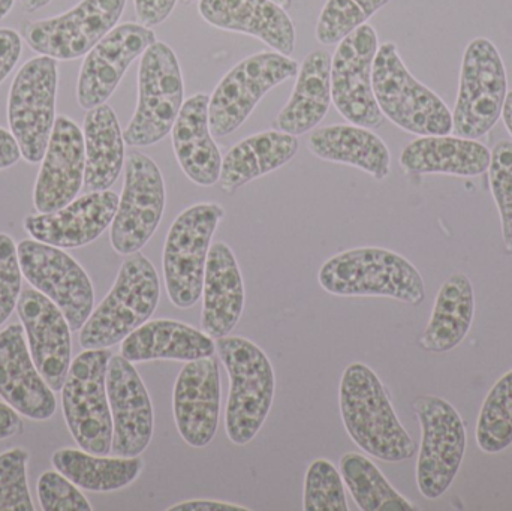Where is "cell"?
Masks as SVG:
<instances>
[{
  "label": "cell",
  "mask_w": 512,
  "mask_h": 511,
  "mask_svg": "<svg viewBox=\"0 0 512 511\" xmlns=\"http://www.w3.org/2000/svg\"><path fill=\"white\" fill-rule=\"evenodd\" d=\"M198 11L216 29L255 36L283 56L294 53V23L271 0H200Z\"/></svg>",
  "instance_id": "24"
},
{
  "label": "cell",
  "mask_w": 512,
  "mask_h": 511,
  "mask_svg": "<svg viewBox=\"0 0 512 511\" xmlns=\"http://www.w3.org/2000/svg\"><path fill=\"white\" fill-rule=\"evenodd\" d=\"M159 297L161 285L152 261L141 252L128 255L110 293L81 329V347L101 350L120 344L150 320L158 308Z\"/></svg>",
  "instance_id": "4"
},
{
  "label": "cell",
  "mask_w": 512,
  "mask_h": 511,
  "mask_svg": "<svg viewBox=\"0 0 512 511\" xmlns=\"http://www.w3.org/2000/svg\"><path fill=\"white\" fill-rule=\"evenodd\" d=\"M215 353L216 342L213 338L203 330L176 320L146 321L126 336L120 345V356L131 363L156 360L188 363Z\"/></svg>",
  "instance_id": "27"
},
{
  "label": "cell",
  "mask_w": 512,
  "mask_h": 511,
  "mask_svg": "<svg viewBox=\"0 0 512 511\" xmlns=\"http://www.w3.org/2000/svg\"><path fill=\"white\" fill-rule=\"evenodd\" d=\"M297 60L276 51H262L237 63L210 96L212 134L227 137L251 116L262 98L289 78L297 77Z\"/></svg>",
  "instance_id": "12"
},
{
  "label": "cell",
  "mask_w": 512,
  "mask_h": 511,
  "mask_svg": "<svg viewBox=\"0 0 512 511\" xmlns=\"http://www.w3.org/2000/svg\"><path fill=\"white\" fill-rule=\"evenodd\" d=\"M51 2H53V0H21V5H23L24 11L32 14V12L39 11V9L50 5Z\"/></svg>",
  "instance_id": "48"
},
{
  "label": "cell",
  "mask_w": 512,
  "mask_h": 511,
  "mask_svg": "<svg viewBox=\"0 0 512 511\" xmlns=\"http://www.w3.org/2000/svg\"><path fill=\"white\" fill-rule=\"evenodd\" d=\"M185 104L179 59L170 45L156 41L141 56L138 104L123 132L131 147H147L164 140Z\"/></svg>",
  "instance_id": "6"
},
{
  "label": "cell",
  "mask_w": 512,
  "mask_h": 511,
  "mask_svg": "<svg viewBox=\"0 0 512 511\" xmlns=\"http://www.w3.org/2000/svg\"><path fill=\"white\" fill-rule=\"evenodd\" d=\"M138 20L147 27L164 23L176 8L177 0H134Z\"/></svg>",
  "instance_id": "44"
},
{
  "label": "cell",
  "mask_w": 512,
  "mask_h": 511,
  "mask_svg": "<svg viewBox=\"0 0 512 511\" xmlns=\"http://www.w3.org/2000/svg\"><path fill=\"white\" fill-rule=\"evenodd\" d=\"M502 117H504L505 126H507L508 132L512 135V92L508 93L507 99H505Z\"/></svg>",
  "instance_id": "49"
},
{
  "label": "cell",
  "mask_w": 512,
  "mask_h": 511,
  "mask_svg": "<svg viewBox=\"0 0 512 511\" xmlns=\"http://www.w3.org/2000/svg\"><path fill=\"white\" fill-rule=\"evenodd\" d=\"M225 210L216 203H200L177 216L165 240L164 279L171 303L189 309L203 296L207 258Z\"/></svg>",
  "instance_id": "8"
},
{
  "label": "cell",
  "mask_w": 512,
  "mask_h": 511,
  "mask_svg": "<svg viewBox=\"0 0 512 511\" xmlns=\"http://www.w3.org/2000/svg\"><path fill=\"white\" fill-rule=\"evenodd\" d=\"M318 282L340 297H390L418 306L426 287L417 267L397 252L382 248L349 249L322 264Z\"/></svg>",
  "instance_id": "2"
},
{
  "label": "cell",
  "mask_w": 512,
  "mask_h": 511,
  "mask_svg": "<svg viewBox=\"0 0 512 511\" xmlns=\"http://www.w3.org/2000/svg\"><path fill=\"white\" fill-rule=\"evenodd\" d=\"M508 95L507 69L487 38L469 42L463 54L453 129L463 138L484 137L495 128Z\"/></svg>",
  "instance_id": "9"
},
{
  "label": "cell",
  "mask_w": 512,
  "mask_h": 511,
  "mask_svg": "<svg viewBox=\"0 0 512 511\" xmlns=\"http://www.w3.org/2000/svg\"><path fill=\"white\" fill-rule=\"evenodd\" d=\"M331 102V56L312 51L298 69L294 92L277 114L274 128L295 137L306 134L324 120Z\"/></svg>",
  "instance_id": "29"
},
{
  "label": "cell",
  "mask_w": 512,
  "mask_h": 511,
  "mask_svg": "<svg viewBox=\"0 0 512 511\" xmlns=\"http://www.w3.org/2000/svg\"><path fill=\"white\" fill-rule=\"evenodd\" d=\"M339 405L349 438L367 455L403 462L417 453V444L400 423L384 384L369 366L352 363L345 369Z\"/></svg>",
  "instance_id": "1"
},
{
  "label": "cell",
  "mask_w": 512,
  "mask_h": 511,
  "mask_svg": "<svg viewBox=\"0 0 512 511\" xmlns=\"http://www.w3.org/2000/svg\"><path fill=\"white\" fill-rule=\"evenodd\" d=\"M303 510L348 511L343 479L337 468L325 459H316L307 468L304 480Z\"/></svg>",
  "instance_id": "38"
},
{
  "label": "cell",
  "mask_w": 512,
  "mask_h": 511,
  "mask_svg": "<svg viewBox=\"0 0 512 511\" xmlns=\"http://www.w3.org/2000/svg\"><path fill=\"white\" fill-rule=\"evenodd\" d=\"M116 192H87L53 213H38L24 219L32 239L60 249H75L95 242L111 224L119 207Z\"/></svg>",
  "instance_id": "22"
},
{
  "label": "cell",
  "mask_w": 512,
  "mask_h": 511,
  "mask_svg": "<svg viewBox=\"0 0 512 511\" xmlns=\"http://www.w3.org/2000/svg\"><path fill=\"white\" fill-rule=\"evenodd\" d=\"M0 398L36 422H45L56 413L53 390L39 374L20 324L0 332Z\"/></svg>",
  "instance_id": "23"
},
{
  "label": "cell",
  "mask_w": 512,
  "mask_h": 511,
  "mask_svg": "<svg viewBox=\"0 0 512 511\" xmlns=\"http://www.w3.org/2000/svg\"><path fill=\"white\" fill-rule=\"evenodd\" d=\"M474 314L475 294L471 279L463 273L450 276L436 296L420 347L436 354L459 347L471 330Z\"/></svg>",
  "instance_id": "33"
},
{
  "label": "cell",
  "mask_w": 512,
  "mask_h": 511,
  "mask_svg": "<svg viewBox=\"0 0 512 511\" xmlns=\"http://www.w3.org/2000/svg\"><path fill=\"white\" fill-rule=\"evenodd\" d=\"M478 447L498 455L512 444V371L496 381L481 407L475 432Z\"/></svg>",
  "instance_id": "36"
},
{
  "label": "cell",
  "mask_w": 512,
  "mask_h": 511,
  "mask_svg": "<svg viewBox=\"0 0 512 511\" xmlns=\"http://www.w3.org/2000/svg\"><path fill=\"white\" fill-rule=\"evenodd\" d=\"M38 497L44 511H92L77 486L59 471H47L39 477Z\"/></svg>",
  "instance_id": "41"
},
{
  "label": "cell",
  "mask_w": 512,
  "mask_h": 511,
  "mask_svg": "<svg viewBox=\"0 0 512 511\" xmlns=\"http://www.w3.org/2000/svg\"><path fill=\"white\" fill-rule=\"evenodd\" d=\"M51 462L75 486L90 492H114L126 488L140 477L144 468L140 456L104 458L75 449L57 450Z\"/></svg>",
  "instance_id": "34"
},
{
  "label": "cell",
  "mask_w": 512,
  "mask_h": 511,
  "mask_svg": "<svg viewBox=\"0 0 512 511\" xmlns=\"http://www.w3.org/2000/svg\"><path fill=\"white\" fill-rule=\"evenodd\" d=\"M412 408L421 426L418 489L427 500H438L453 485L465 458V422L456 408L439 396H421Z\"/></svg>",
  "instance_id": "11"
},
{
  "label": "cell",
  "mask_w": 512,
  "mask_h": 511,
  "mask_svg": "<svg viewBox=\"0 0 512 511\" xmlns=\"http://www.w3.org/2000/svg\"><path fill=\"white\" fill-rule=\"evenodd\" d=\"M23 432V422L14 408L0 402V440L17 437Z\"/></svg>",
  "instance_id": "47"
},
{
  "label": "cell",
  "mask_w": 512,
  "mask_h": 511,
  "mask_svg": "<svg viewBox=\"0 0 512 511\" xmlns=\"http://www.w3.org/2000/svg\"><path fill=\"white\" fill-rule=\"evenodd\" d=\"M490 188L502 222L505 251L512 255V143L502 140L493 147L489 167Z\"/></svg>",
  "instance_id": "40"
},
{
  "label": "cell",
  "mask_w": 512,
  "mask_h": 511,
  "mask_svg": "<svg viewBox=\"0 0 512 511\" xmlns=\"http://www.w3.org/2000/svg\"><path fill=\"white\" fill-rule=\"evenodd\" d=\"M492 152L480 141L451 135H424L400 155L403 170L412 174L477 177L489 171Z\"/></svg>",
  "instance_id": "28"
},
{
  "label": "cell",
  "mask_w": 512,
  "mask_h": 511,
  "mask_svg": "<svg viewBox=\"0 0 512 511\" xmlns=\"http://www.w3.org/2000/svg\"><path fill=\"white\" fill-rule=\"evenodd\" d=\"M108 348L86 350L72 360L62 387L63 414L81 450L107 456L113 446V417L107 395Z\"/></svg>",
  "instance_id": "7"
},
{
  "label": "cell",
  "mask_w": 512,
  "mask_h": 511,
  "mask_svg": "<svg viewBox=\"0 0 512 511\" xmlns=\"http://www.w3.org/2000/svg\"><path fill=\"white\" fill-rule=\"evenodd\" d=\"M17 252L26 281L59 306L72 332L83 329L95 303L86 270L62 249L35 239L18 243Z\"/></svg>",
  "instance_id": "15"
},
{
  "label": "cell",
  "mask_w": 512,
  "mask_h": 511,
  "mask_svg": "<svg viewBox=\"0 0 512 511\" xmlns=\"http://www.w3.org/2000/svg\"><path fill=\"white\" fill-rule=\"evenodd\" d=\"M271 2L276 3V5H279L280 8L285 9V11L291 8L292 5V0H271Z\"/></svg>",
  "instance_id": "51"
},
{
  "label": "cell",
  "mask_w": 512,
  "mask_h": 511,
  "mask_svg": "<svg viewBox=\"0 0 512 511\" xmlns=\"http://www.w3.org/2000/svg\"><path fill=\"white\" fill-rule=\"evenodd\" d=\"M307 147L322 161L351 165L376 180H384L390 173L391 153L387 144L363 126L333 125L315 129L307 140Z\"/></svg>",
  "instance_id": "31"
},
{
  "label": "cell",
  "mask_w": 512,
  "mask_h": 511,
  "mask_svg": "<svg viewBox=\"0 0 512 511\" xmlns=\"http://www.w3.org/2000/svg\"><path fill=\"white\" fill-rule=\"evenodd\" d=\"M21 294V267L17 246L8 234L0 233V326L6 323Z\"/></svg>",
  "instance_id": "42"
},
{
  "label": "cell",
  "mask_w": 512,
  "mask_h": 511,
  "mask_svg": "<svg viewBox=\"0 0 512 511\" xmlns=\"http://www.w3.org/2000/svg\"><path fill=\"white\" fill-rule=\"evenodd\" d=\"M165 212V182L156 162L141 152L126 156L125 183L111 224V246L120 255L140 252Z\"/></svg>",
  "instance_id": "13"
},
{
  "label": "cell",
  "mask_w": 512,
  "mask_h": 511,
  "mask_svg": "<svg viewBox=\"0 0 512 511\" xmlns=\"http://www.w3.org/2000/svg\"><path fill=\"white\" fill-rule=\"evenodd\" d=\"M84 189L107 191L119 179L125 165V138L119 119L108 104L87 110L84 117Z\"/></svg>",
  "instance_id": "32"
},
{
  "label": "cell",
  "mask_w": 512,
  "mask_h": 511,
  "mask_svg": "<svg viewBox=\"0 0 512 511\" xmlns=\"http://www.w3.org/2000/svg\"><path fill=\"white\" fill-rule=\"evenodd\" d=\"M30 356L53 392L62 390L71 368V327L59 306L35 288L21 291L17 303Z\"/></svg>",
  "instance_id": "19"
},
{
  "label": "cell",
  "mask_w": 512,
  "mask_h": 511,
  "mask_svg": "<svg viewBox=\"0 0 512 511\" xmlns=\"http://www.w3.org/2000/svg\"><path fill=\"white\" fill-rule=\"evenodd\" d=\"M248 507L239 504L224 503V501L192 500L176 504L168 511H249Z\"/></svg>",
  "instance_id": "45"
},
{
  "label": "cell",
  "mask_w": 512,
  "mask_h": 511,
  "mask_svg": "<svg viewBox=\"0 0 512 511\" xmlns=\"http://www.w3.org/2000/svg\"><path fill=\"white\" fill-rule=\"evenodd\" d=\"M391 0H327L316 24V39L322 45H336L366 24Z\"/></svg>",
  "instance_id": "37"
},
{
  "label": "cell",
  "mask_w": 512,
  "mask_h": 511,
  "mask_svg": "<svg viewBox=\"0 0 512 511\" xmlns=\"http://www.w3.org/2000/svg\"><path fill=\"white\" fill-rule=\"evenodd\" d=\"M183 2H185V3H194V2H197V0H183Z\"/></svg>",
  "instance_id": "52"
},
{
  "label": "cell",
  "mask_w": 512,
  "mask_h": 511,
  "mask_svg": "<svg viewBox=\"0 0 512 511\" xmlns=\"http://www.w3.org/2000/svg\"><path fill=\"white\" fill-rule=\"evenodd\" d=\"M15 0H0V20L6 17L11 12Z\"/></svg>",
  "instance_id": "50"
},
{
  "label": "cell",
  "mask_w": 512,
  "mask_h": 511,
  "mask_svg": "<svg viewBox=\"0 0 512 511\" xmlns=\"http://www.w3.org/2000/svg\"><path fill=\"white\" fill-rule=\"evenodd\" d=\"M210 96L186 99L174 123L173 147L183 173L198 186H213L221 176L222 156L209 122Z\"/></svg>",
  "instance_id": "26"
},
{
  "label": "cell",
  "mask_w": 512,
  "mask_h": 511,
  "mask_svg": "<svg viewBox=\"0 0 512 511\" xmlns=\"http://www.w3.org/2000/svg\"><path fill=\"white\" fill-rule=\"evenodd\" d=\"M373 92L379 110L394 125L415 135H450L453 113L409 72L396 44L385 42L373 63Z\"/></svg>",
  "instance_id": "5"
},
{
  "label": "cell",
  "mask_w": 512,
  "mask_h": 511,
  "mask_svg": "<svg viewBox=\"0 0 512 511\" xmlns=\"http://www.w3.org/2000/svg\"><path fill=\"white\" fill-rule=\"evenodd\" d=\"M177 431L194 449L209 446L221 416V372L215 354L186 363L173 393Z\"/></svg>",
  "instance_id": "20"
},
{
  "label": "cell",
  "mask_w": 512,
  "mask_h": 511,
  "mask_svg": "<svg viewBox=\"0 0 512 511\" xmlns=\"http://www.w3.org/2000/svg\"><path fill=\"white\" fill-rule=\"evenodd\" d=\"M84 137L74 120L56 117L33 191L38 213H53L75 200L84 183Z\"/></svg>",
  "instance_id": "21"
},
{
  "label": "cell",
  "mask_w": 512,
  "mask_h": 511,
  "mask_svg": "<svg viewBox=\"0 0 512 511\" xmlns=\"http://www.w3.org/2000/svg\"><path fill=\"white\" fill-rule=\"evenodd\" d=\"M21 56V36L14 29H0V84L11 74Z\"/></svg>",
  "instance_id": "43"
},
{
  "label": "cell",
  "mask_w": 512,
  "mask_h": 511,
  "mask_svg": "<svg viewBox=\"0 0 512 511\" xmlns=\"http://www.w3.org/2000/svg\"><path fill=\"white\" fill-rule=\"evenodd\" d=\"M107 395L113 417L116 456H141L152 443L155 413L152 399L135 369L123 356H113L107 369Z\"/></svg>",
  "instance_id": "18"
},
{
  "label": "cell",
  "mask_w": 512,
  "mask_h": 511,
  "mask_svg": "<svg viewBox=\"0 0 512 511\" xmlns=\"http://www.w3.org/2000/svg\"><path fill=\"white\" fill-rule=\"evenodd\" d=\"M126 0H81L57 17L24 21L21 35L41 56L74 60L86 56L119 23Z\"/></svg>",
  "instance_id": "14"
},
{
  "label": "cell",
  "mask_w": 512,
  "mask_h": 511,
  "mask_svg": "<svg viewBox=\"0 0 512 511\" xmlns=\"http://www.w3.org/2000/svg\"><path fill=\"white\" fill-rule=\"evenodd\" d=\"M29 452L17 447L0 455V511H33L27 486Z\"/></svg>",
  "instance_id": "39"
},
{
  "label": "cell",
  "mask_w": 512,
  "mask_h": 511,
  "mask_svg": "<svg viewBox=\"0 0 512 511\" xmlns=\"http://www.w3.org/2000/svg\"><path fill=\"white\" fill-rule=\"evenodd\" d=\"M340 476L351 492L358 509L363 511H412V506L399 494L384 474L366 456L346 453L340 459Z\"/></svg>",
  "instance_id": "35"
},
{
  "label": "cell",
  "mask_w": 512,
  "mask_h": 511,
  "mask_svg": "<svg viewBox=\"0 0 512 511\" xmlns=\"http://www.w3.org/2000/svg\"><path fill=\"white\" fill-rule=\"evenodd\" d=\"M216 351L230 377L225 431L231 443L248 446L261 431L273 405V366L258 345L242 336L219 338Z\"/></svg>",
  "instance_id": "3"
},
{
  "label": "cell",
  "mask_w": 512,
  "mask_h": 511,
  "mask_svg": "<svg viewBox=\"0 0 512 511\" xmlns=\"http://www.w3.org/2000/svg\"><path fill=\"white\" fill-rule=\"evenodd\" d=\"M298 147L295 135L277 129L245 138L222 158V191L233 195L252 180L279 170L297 155Z\"/></svg>",
  "instance_id": "30"
},
{
  "label": "cell",
  "mask_w": 512,
  "mask_h": 511,
  "mask_svg": "<svg viewBox=\"0 0 512 511\" xmlns=\"http://www.w3.org/2000/svg\"><path fill=\"white\" fill-rule=\"evenodd\" d=\"M245 299V284L233 249L224 242L213 243L204 275L201 330L213 339L230 335L242 318Z\"/></svg>",
  "instance_id": "25"
},
{
  "label": "cell",
  "mask_w": 512,
  "mask_h": 511,
  "mask_svg": "<svg viewBox=\"0 0 512 511\" xmlns=\"http://www.w3.org/2000/svg\"><path fill=\"white\" fill-rule=\"evenodd\" d=\"M150 27L123 23L114 27L86 54L77 83V101L84 110L105 104L116 92L135 59L155 44Z\"/></svg>",
  "instance_id": "17"
},
{
  "label": "cell",
  "mask_w": 512,
  "mask_h": 511,
  "mask_svg": "<svg viewBox=\"0 0 512 511\" xmlns=\"http://www.w3.org/2000/svg\"><path fill=\"white\" fill-rule=\"evenodd\" d=\"M378 48V35L366 23L340 41L331 57V101L349 123L367 129L381 128L385 117L373 92Z\"/></svg>",
  "instance_id": "16"
},
{
  "label": "cell",
  "mask_w": 512,
  "mask_h": 511,
  "mask_svg": "<svg viewBox=\"0 0 512 511\" xmlns=\"http://www.w3.org/2000/svg\"><path fill=\"white\" fill-rule=\"evenodd\" d=\"M21 158V150L11 132L0 128V170L11 168Z\"/></svg>",
  "instance_id": "46"
},
{
  "label": "cell",
  "mask_w": 512,
  "mask_h": 511,
  "mask_svg": "<svg viewBox=\"0 0 512 511\" xmlns=\"http://www.w3.org/2000/svg\"><path fill=\"white\" fill-rule=\"evenodd\" d=\"M57 81V60L38 56L21 66L9 90V128L29 164L44 159L56 122Z\"/></svg>",
  "instance_id": "10"
}]
</instances>
